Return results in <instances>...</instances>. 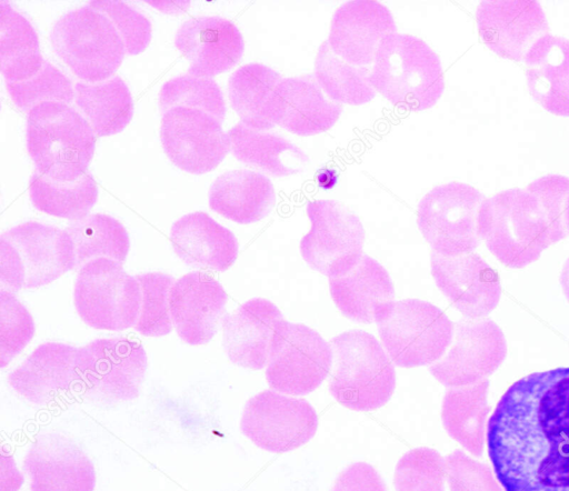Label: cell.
Listing matches in <instances>:
<instances>
[{
    "label": "cell",
    "instance_id": "cell-1",
    "mask_svg": "<svg viewBox=\"0 0 569 491\" xmlns=\"http://www.w3.org/2000/svg\"><path fill=\"white\" fill-rule=\"evenodd\" d=\"M486 440L505 491H569V368L511 384L487 423Z\"/></svg>",
    "mask_w": 569,
    "mask_h": 491
},
{
    "label": "cell",
    "instance_id": "cell-2",
    "mask_svg": "<svg viewBox=\"0 0 569 491\" xmlns=\"http://www.w3.org/2000/svg\"><path fill=\"white\" fill-rule=\"evenodd\" d=\"M96 134L84 117L61 102H43L28 112L27 149L36 170L56 181H74L88 172Z\"/></svg>",
    "mask_w": 569,
    "mask_h": 491
},
{
    "label": "cell",
    "instance_id": "cell-3",
    "mask_svg": "<svg viewBox=\"0 0 569 491\" xmlns=\"http://www.w3.org/2000/svg\"><path fill=\"white\" fill-rule=\"evenodd\" d=\"M369 81L393 106L410 111L431 108L445 89L438 56L421 39L397 32L381 41Z\"/></svg>",
    "mask_w": 569,
    "mask_h": 491
},
{
    "label": "cell",
    "instance_id": "cell-4",
    "mask_svg": "<svg viewBox=\"0 0 569 491\" xmlns=\"http://www.w3.org/2000/svg\"><path fill=\"white\" fill-rule=\"evenodd\" d=\"M479 230L489 251L510 268L528 265L552 244L545 210L527 188L503 190L486 199Z\"/></svg>",
    "mask_w": 569,
    "mask_h": 491
},
{
    "label": "cell",
    "instance_id": "cell-5",
    "mask_svg": "<svg viewBox=\"0 0 569 491\" xmlns=\"http://www.w3.org/2000/svg\"><path fill=\"white\" fill-rule=\"evenodd\" d=\"M329 391L343 407L371 411L385 405L396 388V371L378 340L362 330L332 338Z\"/></svg>",
    "mask_w": 569,
    "mask_h": 491
},
{
    "label": "cell",
    "instance_id": "cell-6",
    "mask_svg": "<svg viewBox=\"0 0 569 491\" xmlns=\"http://www.w3.org/2000/svg\"><path fill=\"white\" fill-rule=\"evenodd\" d=\"M74 268V247L66 230L28 221L0 237V282L9 292L49 284Z\"/></svg>",
    "mask_w": 569,
    "mask_h": 491
},
{
    "label": "cell",
    "instance_id": "cell-7",
    "mask_svg": "<svg viewBox=\"0 0 569 491\" xmlns=\"http://www.w3.org/2000/svg\"><path fill=\"white\" fill-rule=\"evenodd\" d=\"M375 322L389 358L401 368L437 362L453 337L449 318L438 307L418 299L381 304Z\"/></svg>",
    "mask_w": 569,
    "mask_h": 491
},
{
    "label": "cell",
    "instance_id": "cell-8",
    "mask_svg": "<svg viewBox=\"0 0 569 491\" xmlns=\"http://www.w3.org/2000/svg\"><path fill=\"white\" fill-rule=\"evenodd\" d=\"M50 42L67 67L89 83L112 78L126 54L111 20L89 4L63 14L51 29Z\"/></svg>",
    "mask_w": 569,
    "mask_h": 491
},
{
    "label": "cell",
    "instance_id": "cell-9",
    "mask_svg": "<svg viewBox=\"0 0 569 491\" xmlns=\"http://www.w3.org/2000/svg\"><path fill=\"white\" fill-rule=\"evenodd\" d=\"M146 370L147 354L136 340L96 339L77 349L76 387L90 401L110 404L136 399Z\"/></svg>",
    "mask_w": 569,
    "mask_h": 491
},
{
    "label": "cell",
    "instance_id": "cell-10",
    "mask_svg": "<svg viewBox=\"0 0 569 491\" xmlns=\"http://www.w3.org/2000/svg\"><path fill=\"white\" fill-rule=\"evenodd\" d=\"M73 302L81 320L98 330L121 331L134 327L141 308V288L122 264L99 258L78 271Z\"/></svg>",
    "mask_w": 569,
    "mask_h": 491
},
{
    "label": "cell",
    "instance_id": "cell-11",
    "mask_svg": "<svg viewBox=\"0 0 569 491\" xmlns=\"http://www.w3.org/2000/svg\"><path fill=\"white\" fill-rule=\"evenodd\" d=\"M486 199L461 182L431 189L419 202L417 223L432 251L445 257L472 252L482 240L479 216Z\"/></svg>",
    "mask_w": 569,
    "mask_h": 491
},
{
    "label": "cell",
    "instance_id": "cell-12",
    "mask_svg": "<svg viewBox=\"0 0 569 491\" xmlns=\"http://www.w3.org/2000/svg\"><path fill=\"white\" fill-rule=\"evenodd\" d=\"M331 365V347L318 332L283 319L276 323L266 369L271 389L306 395L322 383Z\"/></svg>",
    "mask_w": 569,
    "mask_h": 491
},
{
    "label": "cell",
    "instance_id": "cell-13",
    "mask_svg": "<svg viewBox=\"0 0 569 491\" xmlns=\"http://www.w3.org/2000/svg\"><path fill=\"white\" fill-rule=\"evenodd\" d=\"M310 231L300 251L313 270L329 277L350 271L362 257L365 230L360 219L335 200H316L307 206Z\"/></svg>",
    "mask_w": 569,
    "mask_h": 491
},
{
    "label": "cell",
    "instance_id": "cell-14",
    "mask_svg": "<svg viewBox=\"0 0 569 491\" xmlns=\"http://www.w3.org/2000/svg\"><path fill=\"white\" fill-rule=\"evenodd\" d=\"M318 428V415L305 399L274 390L250 398L243 408L240 430L258 448L283 453L307 443Z\"/></svg>",
    "mask_w": 569,
    "mask_h": 491
},
{
    "label": "cell",
    "instance_id": "cell-15",
    "mask_svg": "<svg viewBox=\"0 0 569 491\" xmlns=\"http://www.w3.org/2000/svg\"><path fill=\"white\" fill-rule=\"evenodd\" d=\"M506 354L505 335L492 320L463 318L453 324L448 352L429 371L447 388L471 385L492 374Z\"/></svg>",
    "mask_w": 569,
    "mask_h": 491
},
{
    "label": "cell",
    "instance_id": "cell-16",
    "mask_svg": "<svg viewBox=\"0 0 569 491\" xmlns=\"http://www.w3.org/2000/svg\"><path fill=\"white\" fill-rule=\"evenodd\" d=\"M160 138L170 161L192 174L212 171L231 146L219 120L187 107H174L162 113Z\"/></svg>",
    "mask_w": 569,
    "mask_h": 491
},
{
    "label": "cell",
    "instance_id": "cell-17",
    "mask_svg": "<svg viewBox=\"0 0 569 491\" xmlns=\"http://www.w3.org/2000/svg\"><path fill=\"white\" fill-rule=\"evenodd\" d=\"M430 263L437 287L466 318H485L498 304L500 278L479 254L445 257L432 251Z\"/></svg>",
    "mask_w": 569,
    "mask_h": 491
},
{
    "label": "cell",
    "instance_id": "cell-18",
    "mask_svg": "<svg viewBox=\"0 0 569 491\" xmlns=\"http://www.w3.org/2000/svg\"><path fill=\"white\" fill-rule=\"evenodd\" d=\"M31 491H93L96 471L89 457L60 433L39 434L23 459Z\"/></svg>",
    "mask_w": 569,
    "mask_h": 491
},
{
    "label": "cell",
    "instance_id": "cell-19",
    "mask_svg": "<svg viewBox=\"0 0 569 491\" xmlns=\"http://www.w3.org/2000/svg\"><path fill=\"white\" fill-rule=\"evenodd\" d=\"M476 17L482 41L505 59L525 60L530 48L549 34L538 1H482Z\"/></svg>",
    "mask_w": 569,
    "mask_h": 491
},
{
    "label": "cell",
    "instance_id": "cell-20",
    "mask_svg": "<svg viewBox=\"0 0 569 491\" xmlns=\"http://www.w3.org/2000/svg\"><path fill=\"white\" fill-rule=\"evenodd\" d=\"M227 300L223 287L204 272H189L174 281L169 305L179 338L190 345L208 343L226 315Z\"/></svg>",
    "mask_w": 569,
    "mask_h": 491
},
{
    "label": "cell",
    "instance_id": "cell-21",
    "mask_svg": "<svg viewBox=\"0 0 569 491\" xmlns=\"http://www.w3.org/2000/svg\"><path fill=\"white\" fill-rule=\"evenodd\" d=\"M174 44L190 61L188 74L201 78L228 71L239 62L244 49L242 36L230 20L209 16L184 21Z\"/></svg>",
    "mask_w": 569,
    "mask_h": 491
},
{
    "label": "cell",
    "instance_id": "cell-22",
    "mask_svg": "<svg viewBox=\"0 0 569 491\" xmlns=\"http://www.w3.org/2000/svg\"><path fill=\"white\" fill-rule=\"evenodd\" d=\"M342 112L330 100L315 76L284 78L268 103L266 116L273 123L298 136H313L330 129Z\"/></svg>",
    "mask_w": 569,
    "mask_h": 491
},
{
    "label": "cell",
    "instance_id": "cell-23",
    "mask_svg": "<svg viewBox=\"0 0 569 491\" xmlns=\"http://www.w3.org/2000/svg\"><path fill=\"white\" fill-rule=\"evenodd\" d=\"M397 30L389 9L377 1H349L333 14L328 43L346 62L372 64L381 41Z\"/></svg>",
    "mask_w": 569,
    "mask_h": 491
},
{
    "label": "cell",
    "instance_id": "cell-24",
    "mask_svg": "<svg viewBox=\"0 0 569 491\" xmlns=\"http://www.w3.org/2000/svg\"><path fill=\"white\" fill-rule=\"evenodd\" d=\"M269 300L251 299L223 317L222 344L229 360L242 368L260 370L268 364L274 325L282 320Z\"/></svg>",
    "mask_w": 569,
    "mask_h": 491
},
{
    "label": "cell",
    "instance_id": "cell-25",
    "mask_svg": "<svg viewBox=\"0 0 569 491\" xmlns=\"http://www.w3.org/2000/svg\"><path fill=\"white\" fill-rule=\"evenodd\" d=\"M73 345L40 344L8 375L11 388L34 404H48L77 384Z\"/></svg>",
    "mask_w": 569,
    "mask_h": 491
},
{
    "label": "cell",
    "instance_id": "cell-26",
    "mask_svg": "<svg viewBox=\"0 0 569 491\" xmlns=\"http://www.w3.org/2000/svg\"><path fill=\"white\" fill-rule=\"evenodd\" d=\"M170 241L184 263L203 270L226 271L238 255L234 234L202 211L177 220L171 227Z\"/></svg>",
    "mask_w": 569,
    "mask_h": 491
},
{
    "label": "cell",
    "instance_id": "cell-27",
    "mask_svg": "<svg viewBox=\"0 0 569 491\" xmlns=\"http://www.w3.org/2000/svg\"><path fill=\"white\" fill-rule=\"evenodd\" d=\"M523 61L532 98L547 111L569 117V40L549 33L530 48Z\"/></svg>",
    "mask_w": 569,
    "mask_h": 491
},
{
    "label": "cell",
    "instance_id": "cell-28",
    "mask_svg": "<svg viewBox=\"0 0 569 491\" xmlns=\"http://www.w3.org/2000/svg\"><path fill=\"white\" fill-rule=\"evenodd\" d=\"M329 288L340 312L360 323L375 322L378 308L395 298L388 271L365 253L350 271L329 278Z\"/></svg>",
    "mask_w": 569,
    "mask_h": 491
},
{
    "label": "cell",
    "instance_id": "cell-29",
    "mask_svg": "<svg viewBox=\"0 0 569 491\" xmlns=\"http://www.w3.org/2000/svg\"><path fill=\"white\" fill-rule=\"evenodd\" d=\"M208 197L209 207L214 212L242 224L263 219L276 203L269 178L249 170H232L219 176Z\"/></svg>",
    "mask_w": 569,
    "mask_h": 491
},
{
    "label": "cell",
    "instance_id": "cell-30",
    "mask_svg": "<svg viewBox=\"0 0 569 491\" xmlns=\"http://www.w3.org/2000/svg\"><path fill=\"white\" fill-rule=\"evenodd\" d=\"M230 150L242 163L273 177H286L305 170L308 157L297 146L269 130H257L237 123L228 131Z\"/></svg>",
    "mask_w": 569,
    "mask_h": 491
},
{
    "label": "cell",
    "instance_id": "cell-31",
    "mask_svg": "<svg viewBox=\"0 0 569 491\" xmlns=\"http://www.w3.org/2000/svg\"><path fill=\"white\" fill-rule=\"evenodd\" d=\"M489 380L471 385L449 388L443 397L441 420L447 433L479 458L486 440Z\"/></svg>",
    "mask_w": 569,
    "mask_h": 491
},
{
    "label": "cell",
    "instance_id": "cell-32",
    "mask_svg": "<svg viewBox=\"0 0 569 491\" xmlns=\"http://www.w3.org/2000/svg\"><path fill=\"white\" fill-rule=\"evenodd\" d=\"M73 101L97 137L119 133L133 114L130 90L118 76L97 83L77 82Z\"/></svg>",
    "mask_w": 569,
    "mask_h": 491
},
{
    "label": "cell",
    "instance_id": "cell-33",
    "mask_svg": "<svg viewBox=\"0 0 569 491\" xmlns=\"http://www.w3.org/2000/svg\"><path fill=\"white\" fill-rule=\"evenodd\" d=\"M44 60L36 29L21 12L0 2V69L7 82L34 77Z\"/></svg>",
    "mask_w": 569,
    "mask_h": 491
},
{
    "label": "cell",
    "instance_id": "cell-34",
    "mask_svg": "<svg viewBox=\"0 0 569 491\" xmlns=\"http://www.w3.org/2000/svg\"><path fill=\"white\" fill-rule=\"evenodd\" d=\"M33 207L47 214L71 221L88 216L98 199V187L88 171L74 181H56L34 170L29 180Z\"/></svg>",
    "mask_w": 569,
    "mask_h": 491
},
{
    "label": "cell",
    "instance_id": "cell-35",
    "mask_svg": "<svg viewBox=\"0 0 569 491\" xmlns=\"http://www.w3.org/2000/svg\"><path fill=\"white\" fill-rule=\"evenodd\" d=\"M281 80L277 71L260 63L242 66L231 74L228 82L230 103L244 126L257 130H270L274 126L266 111Z\"/></svg>",
    "mask_w": 569,
    "mask_h": 491
},
{
    "label": "cell",
    "instance_id": "cell-36",
    "mask_svg": "<svg viewBox=\"0 0 569 491\" xmlns=\"http://www.w3.org/2000/svg\"><path fill=\"white\" fill-rule=\"evenodd\" d=\"M66 231L70 236L76 254V268L87 262L108 258L123 263L129 252L130 240L126 228L114 218L93 213L71 221Z\"/></svg>",
    "mask_w": 569,
    "mask_h": 491
},
{
    "label": "cell",
    "instance_id": "cell-37",
    "mask_svg": "<svg viewBox=\"0 0 569 491\" xmlns=\"http://www.w3.org/2000/svg\"><path fill=\"white\" fill-rule=\"evenodd\" d=\"M370 70L346 62L325 41L318 51L315 77L327 97L337 103L359 106L371 101L376 90L369 81Z\"/></svg>",
    "mask_w": 569,
    "mask_h": 491
},
{
    "label": "cell",
    "instance_id": "cell-38",
    "mask_svg": "<svg viewBox=\"0 0 569 491\" xmlns=\"http://www.w3.org/2000/svg\"><path fill=\"white\" fill-rule=\"evenodd\" d=\"M159 107L162 113L174 107L201 110L220 122L226 116L223 94L216 81L191 74L167 81L159 93Z\"/></svg>",
    "mask_w": 569,
    "mask_h": 491
},
{
    "label": "cell",
    "instance_id": "cell-39",
    "mask_svg": "<svg viewBox=\"0 0 569 491\" xmlns=\"http://www.w3.org/2000/svg\"><path fill=\"white\" fill-rule=\"evenodd\" d=\"M141 288V308L134 329L146 337H162L171 332L169 298L174 283L172 275L147 272L136 275Z\"/></svg>",
    "mask_w": 569,
    "mask_h": 491
},
{
    "label": "cell",
    "instance_id": "cell-40",
    "mask_svg": "<svg viewBox=\"0 0 569 491\" xmlns=\"http://www.w3.org/2000/svg\"><path fill=\"white\" fill-rule=\"evenodd\" d=\"M447 463L435 449L420 447L406 452L395 469L396 491H445Z\"/></svg>",
    "mask_w": 569,
    "mask_h": 491
},
{
    "label": "cell",
    "instance_id": "cell-41",
    "mask_svg": "<svg viewBox=\"0 0 569 491\" xmlns=\"http://www.w3.org/2000/svg\"><path fill=\"white\" fill-rule=\"evenodd\" d=\"M13 103L23 111L43 102L70 103L74 99L71 80L57 67L44 60L41 70L31 79L6 82Z\"/></svg>",
    "mask_w": 569,
    "mask_h": 491
},
{
    "label": "cell",
    "instance_id": "cell-42",
    "mask_svg": "<svg viewBox=\"0 0 569 491\" xmlns=\"http://www.w3.org/2000/svg\"><path fill=\"white\" fill-rule=\"evenodd\" d=\"M34 322L27 308L4 289L0 291V367L4 368L34 334Z\"/></svg>",
    "mask_w": 569,
    "mask_h": 491
},
{
    "label": "cell",
    "instance_id": "cell-43",
    "mask_svg": "<svg viewBox=\"0 0 569 491\" xmlns=\"http://www.w3.org/2000/svg\"><path fill=\"white\" fill-rule=\"evenodd\" d=\"M89 6L106 14L116 27L126 49L134 56L142 52L151 40V23L146 16L122 1H90Z\"/></svg>",
    "mask_w": 569,
    "mask_h": 491
},
{
    "label": "cell",
    "instance_id": "cell-44",
    "mask_svg": "<svg viewBox=\"0 0 569 491\" xmlns=\"http://www.w3.org/2000/svg\"><path fill=\"white\" fill-rule=\"evenodd\" d=\"M527 189L540 201L548 218L552 243L565 239L569 233L566 227V206L569 198V178L560 174L543 176Z\"/></svg>",
    "mask_w": 569,
    "mask_h": 491
},
{
    "label": "cell",
    "instance_id": "cell-45",
    "mask_svg": "<svg viewBox=\"0 0 569 491\" xmlns=\"http://www.w3.org/2000/svg\"><path fill=\"white\" fill-rule=\"evenodd\" d=\"M450 491H505L490 467L457 449L446 457Z\"/></svg>",
    "mask_w": 569,
    "mask_h": 491
},
{
    "label": "cell",
    "instance_id": "cell-46",
    "mask_svg": "<svg viewBox=\"0 0 569 491\" xmlns=\"http://www.w3.org/2000/svg\"><path fill=\"white\" fill-rule=\"evenodd\" d=\"M330 491H387V487L371 464L355 462L340 472Z\"/></svg>",
    "mask_w": 569,
    "mask_h": 491
},
{
    "label": "cell",
    "instance_id": "cell-47",
    "mask_svg": "<svg viewBox=\"0 0 569 491\" xmlns=\"http://www.w3.org/2000/svg\"><path fill=\"white\" fill-rule=\"evenodd\" d=\"M148 3L166 13H182L190 6L189 1H148Z\"/></svg>",
    "mask_w": 569,
    "mask_h": 491
},
{
    "label": "cell",
    "instance_id": "cell-48",
    "mask_svg": "<svg viewBox=\"0 0 569 491\" xmlns=\"http://www.w3.org/2000/svg\"><path fill=\"white\" fill-rule=\"evenodd\" d=\"M560 283H561L563 293L569 301V259L563 264L561 275H560Z\"/></svg>",
    "mask_w": 569,
    "mask_h": 491
},
{
    "label": "cell",
    "instance_id": "cell-49",
    "mask_svg": "<svg viewBox=\"0 0 569 491\" xmlns=\"http://www.w3.org/2000/svg\"><path fill=\"white\" fill-rule=\"evenodd\" d=\"M565 219H566V227L569 233V198L566 206V212H565Z\"/></svg>",
    "mask_w": 569,
    "mask_h": 491
}]
</instances>
